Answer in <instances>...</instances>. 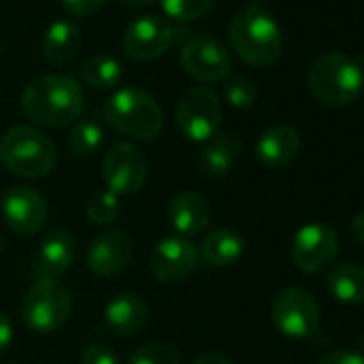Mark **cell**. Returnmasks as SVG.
I'll return each mask as SVG.
<instances>
[{
    "label": "cell",
    "mask_w": 364,
    "mask_h": 364,
    "mask_svg": "<svg viewBox=\"0 0 364 364\" xmlns=\"http://www.w3.org/2000/svg\"><path fill=\"white\" fill-rule=\"evenodd\" d=\"M351 234H353V238L364 247V210H360V213L351 219Z\"/></svg>",
    "instance_id": "cell-34"
},
{
    "label": "cell",
    "mask_w": 364,
    "mask_h": 364,
    "mask_svg": "<svg viewBox=\"0 0 364 364\" xmlns=\"http://www.w3.org/2000/svg\"><path fill=\"white\" fill-rule=\"evenodd\" d=\"M122 73H124L122 65L114 56H105V54L92 56L82 67V80L95 90H109L118 86L122 80Z\"/></svg>",
    "instance_id": "cell-24"
},
{
    "label": "cell",
    "mask_w": 364,
    "mask_h": 364,
    "mask_svg": "<svg viewBox=\"0 0 364 364\" xmlns=\"http://www.w3.org/2000/svg\"><path fill=\"white\" fill-rule=\"evenodd\" d=\"M14 338V326H11V319L5 315V313H0V351H5L9 347Z\"/></svg>",
    "instance_id": "cell-33"
},
{
    "label": "cell",
    "mask_w": 364,
    "mask_h": 364,
    "mask_svg": "<svg viewBox=\"0 0 364 364\" xmlns=\"http://www.w3.org/2000/svg\"><path fill=\"white\" fill-rule=\"evenodd\" d=\"M223 92H225L228 103L232 107H236V109H249L255 103V99H257V90H255L253 82L247 80V77H232V80H228Z\"/></svg>",
    "instance_id": "cell-29"
},
{
    "label": "cell",
    "mask_w": 364,
    "mask_h": 364,
    "mask_svg": "<svg viewBox=\"0 0 364 364\" xmlns=\"http://www.w3.org/2000/svg\"><path fill=\"white\" fill-rule=\"evenodd\" d=\"M230 43L251 67H270L283 54L281 28L274 18L259 7H247L234 16L230 24Z\"/></svg>",
    "instance_id": "cell-2"
},
{
    "label": "cell",
    "mask_w": 364,
    "mask_h": 364,
    "mask_svg": "<svg viewBox=\"0 0 364 364\" xmlns=\"http://www.w3.org/2000/svg\"><path fill=\"white\" fill-rule=\"evenodd\" d=\"M148 321V304L133 291H122L105 306V326L116 336H133Z\"/></svg>",
    "instance_id": "cell-17"
},
{
    "label": "cell",
    "mask_w": 364,
    "mask_h": 364,
    "mask_svg": "<svg viewBox=\"0 0 364 364\" xmlns=\"http://www.w3.org/2000/svg\"><path fill=\"white\" fill-rule=\"evenodd\" d=\"M82 364H118V358L109 347L90 343L82 351Z\"/></svg>",
    "instance_id": "cell-30"
},
{
    "label": "cell",
    "mask_w": 364,
    "mask_h": 364,
    "mask_svg": "<svg viewBox=\"0 0 364 364\" xmlns=\"http://www.w3.org/2000/svg\"><path fill=\"white\" fill-rule=\"evenodd\" d=\"M0 52H3V43H0Z\"/></svg>",
    "instance_id": "cell-37"
},
{
    "label": "cell",
    "mask_w": 364,
    "mask_h": 364,
    "mask_svg": "<svg viewBox=\"0 0 364 364\" xmlns=\"http://www.w3.org/2000/svg\"><path fill=\"white\" fill-rule=\"evenodd\" d=\"M105 122L118 133L150 141L163 129V112L156 99L137 86H127L116 90L103 105Z\"/></svg>",
    "instance_id": "cell-3"
},
{
    "label": "cell",
    "mask_w": 364,
    "mask_h": 364,
    "mask_svg": "<svg viewBox=\"0 0 364 364\" xmlns=\"http://www.w3.org/2000/svg\"><path fill=\"white\" fill-rule=\"evenodd\" d=\"M364 86L360 65L345 54H323L309 69L311 95L328 107H345L353 103Z\"/></svg>",
    "instance_id": "cell-4"
},
{
    "label": "cell",
    "mask_w": 364,
    "mask_h": 364,
    "mask_svg": "<svg viewBox=\"0 0 364 364\" xmlns=\"http://www.w3.org/2000/svg\"><path fill=\"white\" fill-rule=\"evenodd\" d=\"M75 262V238L69 230L56 228L46 234L37 249L39 279H60Z\"/></svg>",
    "instance_id": "cell-16"
},
{
    "label": "cell",
    "mask_w": 364,
    "mask_h": 364,
    "mask_svg": "<svg viewBox=\"0 0 364 364\" xmlns=\"http://www.w3.org/2000/svg\"><path fill=\"white\" fill-rule=\"evenodd\" d=\"M71 306V291L60 279H37L24 298L22 317L31 332L48 334L67 323Z\"/></svg>",
    "instance_id": "cell-6"
},
{
    "label": "cell",
    "mask_w": 364,
    "mask_h": 364,
    "mask_svg": "<svg viewBox=\"0 0 364 364\" xmlns=\"http://www.w3.org/2000/svg\"><path fill=\"white\" fill-rule=\"evenodd\" d=\"M198 255L210 266H232L245 255V238L234 230H215L202 240Z\"/></svg>",
    "instance_id": "cell-22"
},
{
    "label": "cell",
    "mask_w": 364,
    "mask_h": 364,
    "mask_svg": "<svg viewBox=\"0 0 364 364\" xmlns=\"http://www.w3.org/2000/svg\"><path fill=\"white\" fill-rule=\"evenodd\" d=\"M0 217L5 225L22 236H33L48 225V202L31 187H14L0 202Z\"/></svg>",
    "instance_id": "cell-12"
},
{
    "label": "cell",
    "mask_w": 364,
    "mask_h": 364,
    "mask_svg": "<svg viewBox=\"0 0 364 364\" xmlns=\"http://www.w3.org/2000/svg\"><path fill=\"white\" fill-rule=\"evenodd\" d=\"M198 266V249L180 236L163 238L150 253V272L159 283L185 281Z\"/></svg>",
    "instance_id": "cell-14"
},
{
    "label": "cell",
    "mask_w": 364,
    "mask_h": 364,
    "mask_svg": "<svg viewBox=\"0 0 364 364\" xmlns=\"http://www.w3.org/2000/svg\"><path fill=\"white\" fill-rule=\"evenodd\" d=\"M338 234L328 223H306L291 240V259L306 274L323 272L336 262Z\"/></svg>",
    "instance_id": "cell-9"
},
{
    "label": "cell",
    "mask_w": 364,
    "mask_h": 364,
    "mask_svg": "<svg viewBox=\"0 0 364 364\" xmlns=\"http://www.w3.org/2000/svg\"><path fill=\"white\" fill-rule=\"evenodd\" d=\"M300 150V135L289 124H277L266 129L255 146L259 163L266 167H285L289 165Z\"/></svg>",
    "instance_id": "cell-18"
},
{
    "label": "cell",
    "mask_w": 364,
    "mask_h": 364,
    "mask_svg": "<svg viewBox=\"0 0 364 364\" xmlns=\"http://www.w3.org/2000/svg\"><path fill=\"white\" fill-rule=\"evenodd\" d=\"M193 364H232V362L225 355H219V353H204Z\"/></svg>",
    "instance_id": "cell-35"
},
{
    "label": "cell",
    "mask_w": 364,
    "mask_h": 364,
    "mask_svg": "<svg viewBox=\"0 0 364 364\" xmlns=\"http://www.w3.org/2000/svg\"><path fill=\"white\" fill-rule=\"evenodd\" d=\"M173 41V28L159 16H141L129 24L122 37V50L137 63H148L163 56Z\"/></svg>",
    "instance_id": "cell-13"
},
{
    "label": "cell",
    "mask_w": 364,
    "mask_h": 364,
    "mask_svg": "<svg viewBox=\"0 0 364 364\" xmlns=\"http://www.w3.org/2000/svg\"><path fill=\"white\" fill-rule=\"evenodd\" d=\"M317 364H364V355L351 349H336L323 355Z\"/></svg>",
    "instance_id": "cell-32"
},
{
    "label": "cell",
    "mask_w": 364,
    "mask_h": 364,
    "mask_svg": "<svg viewBox=\"0 0 364 364\" xmlns=\"http://www.w3.org/2000/svg\"><path fill=\"white\" fill-rule=\"evenodd\" d=\"M0 163L22 178H46L56 165V148L37 127L20 124L0 139Z\"/></svg>",
    "instance_id": "cell-5"
},
{
    "label": "cell",
    "mask_w": 364,
    "mask_h": 364,
    "mask_svg": "<svg viewBox=\"0 0 364 364\" xmlns=\"http://www.w3.org/2000/svg\"><path fill=\"white\" fill-rule=\"evenodd\" d=\"M180 63L191 77L204 84L223 82L232 71L230 50L213 37L191 39L180 52Z\"/></svg>",
    "instance_id": "cell-11"
},
{
    "label": "cell",
    "mask_w": 364,
    "mask_h": 364,
    "mask_svg": "<svg viewBox=\"0 0 364 364\" xmlns=\"http://www.w3.org/2000/svg\"><path fill=\"white\" fill-rule=\"evenodd\" d=\"M133 257V240L129 234L114 230L92 240L86 253L88 270L99 279H114L127 270Z\"/></svg>",
    "instance_id": "cell-15"
},
{
    "label": "cell",
    "mask_w": 364,
    "mask_h": 364,
    "mask_svg": "<svg viewBox=\"0 0 364 364\" xmlns=\"http://www.w3.org/2000/svg\"><path fill=\"white\" fill-rule=\"evenodd\" d=\"M43 58L54 67H67L80 52V31L67 20L54 22L43 37Z\"/></svg>",
    "instance_id": "cell-21"
},
{
    "label": "cell",
    "mask_w": 364,
    "mask_h": 364,
    "mask_svg": "<svg viewBox=\"0 0 364 364\" xmlns=\"http://www.w3.org/2000/svg\"><path fill=\"white\" fill-rule=\"evenodd\" d=\"M217 0H161V9L176 22H196L204 18Z\"/></svg>",
    "instance_id": "cell-26"
},
{
    "label": "cell",
    "mask_w": 364,
    "mask_h": 364,
    "mask_svg": "<svg viewBox=\"0 0 364 364\" xmlns=\"http://www.w3.org/2000/svg\"><path fill=\"white\" fill-rule=\"evenodd\" d=\"M127 364H180V353L169 343H148L135 349Z\"/></svg>",
    "instance_id": "cell-28"
},
{
    "label": "cell",
    "mask_w": 364,
    "mask_h": 364,
    "mask_svg": "<svg viewBox=\"0 0 364 364\" xmlns=\"http://www.w3.org/2000/svg\"><path fill=\"white\" fill-rule=\"evenodd\" d=\"M146 173V156L133 144L118 141L103 156V182L107 191L118 198L137 193L144 187Z\"/></svg>",
    "instance_id": "cell-8"
},
{
    "label": "cell",
    "mask_w": 364,
    "mask_h": 364,
    "mask_svg": "<svg viewBox=\"0 0 364 364\" xmlns=\"http://www.w3.org/2000/svg\"><path fill=\"white\" fill-rule=\"evenodd\" d=\"M118 3L129 7V9H146L154 3V0H118Z\"/></svg>",
    "instance_id": "cell-36"
},
{
    "label": "cell",
    "mask_w": 364,
    "mask_h": 364,
    "mask_svg": "<svg viewBox=\"0 0 364 364\" xmlns=\"http://www.w3.org/2000/svg\"><path fill=\"white\" fill-rule=\"evenodd\" d=\"M86 215L99 228L112 225L120 217V198L109 191H97L86 204Z\"/></svg>",
    "instance_id": "cell-27"
},
{
    "label": "cell",
    "mask_w": 364,
    "mask_h": 364,
    "mask_svg": "<svg viewBox=\"0 0 364 364\" xmlns=\"http://www.w3.org/2000/svg\"><path fill=\"white\" fill-rule=\"evenodd\" d=\"M326 287L338 302L360 304L364 302V268L358 264H336L326 279Z\"/></svg>",
    "instance_id": "cell-23"
},
{
    "label": "cell",
    "mask_w": 364,
    "mask_h": 364,
    "mask_svg": "<svg viewBox=\"0 0 364 364\" xmlns=\"http://www.w3.org/2000/svg\"><path fill=\"white\" fill-rule=\"evenodd\" d=\"M63 7L75 16V18H88V16H95L107 0H60Z\"/></svg>",
    "instance_id": "cell-31"
},
{
    "label": "cell",
    "mask_w": 364,
    "mask_h": 364,
    "mask_svg": "<svg viewBox=\"0 0 364 364\" xmlns=\"http://www.w3.org/2000/svg\"><path fill=\"white\" fill-rule=\"evenodd\" d=\"M169 221L176 232L193 236L210 223V204L200 193L182 191L169 202Z\"/></svg>",
    "instance_id": "cell-19"
},
{
    "label": "cell",
    "mask_w": 364,
    "mask_h": 364,
    "mask_svg": "<svg viewBox=\"0 0 364 364\" xmlns=\"http://www.w3.org/2000/svg\"><path fill=\"white\" fill-rule=\"evenodd\" d=\"M22 107L33 122L50 129H63L82 116L84 90L71 75L48 73L24 88Z\"/></svg>",
    "instance_id": "cell-1"
},
{
    "label": "cell",
    "mask_w": 364,
    "mask_h": 364,
    "mask_svg": "<svg viewBox=\"0 0 364 364\" xmlns=\"http://www.w3.org/2000/svg\"><path fill=\"white\" fill-rule=\"evenodd\" d=\"M272 321L289 338H306L319 326V306L302 287H285L272 302Z\"/></svg>",
    "instance_id": "cell-10"
},
{
    "label": "cell",
    "mask_w": 364,
    "mask_h": 364,
    "mask_svg": "<svg viewBox=\"0 0 364 364\" xmlns=\"http://www.w3.org/2000/svg\"><path fill=\"white\" fill-rule=\"evenodd\" d=\"M105 139V129L97 120H80L69 131V150L75 156H92Z\"/></svg>",
    "instance_id": "cell-25"
},
{
    "label": "cell",
    "mask_w": 364,
    "mask_h": 364,
    "mask_svg": "<svg viewBox=\"0 0 364 364\" xmlns=\"http://www.w3.org/2000/svg\"><path fill=\"white\" fill-rule=\"evenodd\" d=\"M178 131L189 141H208L221 127V101L206 86H193L176 105Z\"/></svg>",
    "instance_id": "cell-7"
},
{
    "label": "cell",
    "mask_w": 364,
    "mask_h": 364,
    "mask_svg": "<svg viewBox=\"0 0 364 364\" xmlns=\"http://www.w3.org/2000/svg\"><path fill=\"white\" fill-rule=\"evenodd\" d=\"M242 150V139L234 131H221L206 141L200 154V169L210 178H223L230 173Z\"/></svg>",
    "instance_id": "cell-20"
}]
</instances>
